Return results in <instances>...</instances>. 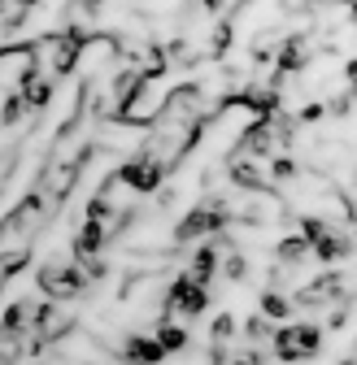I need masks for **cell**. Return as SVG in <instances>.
Returning a JSON list of instances; mask_svg holds the SVG:
<instances>
[{
	"label": "cell",
	"mask_w": 357,
	"mask_h": 365,
	"mask_svg": "<svg viewBox=\"0 0 357 365\" xmlns=\"http://www.w3.org/2000/svg\"><path fill=\"white\" fill-rule=\"evenodd\" d=\"M236 331H240L236 313H218V317H213V327H209V344H231Z\"/></svg>",
	"instance_id": "12"
},
{
	"label": "cell",
	"mask_w": 357,
	"mask_h": 365,
	"mask_svg": "<svg viewBox=\"0 0 357 365\" xmlns=\"http://www.w3.org/2000/svg\"><path fill=\"white\" fill-rule=\"evenodd\" d=\"M118 356H122V361H131V365H161V361H166V352H161L149 335H126Z\"/></svg>",
	"instance_id": "7"
},
{
	"label": "cell",
	"mask_w": 357,
	"mask_h": 365,
	"mask_svg": "<svg viewBox=\"0 0 357 365\" xmlns=\"http://www.w3.org/2000/svg\"><path fill=\"white\" fill-rule=\"evenodd\" d=\"M218 274V248L205 240L201 248H196V257H192V269H188V279L196 283V287H209V279Z\"/></svg>",
	"instance_id": "9"
},
{
	"label": "cell",
	"mask_w": 357,
	"mask_h": 365,
	"mask_svg": "<svg viewBox=\"0 0 357 365\" xmlns=\"http://www.w3.org/2000/svg\"><path fill=\"white\" fill-rule=\"evenodd\" d=\"M227 279H231V283H244V279H248V257H244V252L227 257Z\"/></svg>",
	"instance_id": "15"
},
{
	"label": "cell",
	"mask_w": 357,
	"mask_h": 365,
	"mask_svg": "<svg viewBox=\"0 0 357 365\" xmlns=\"http://www.w3.org/2000/svg\"><path fill=\"white\" fill-rule=\"evenodd\" d=\"M314 257H309V244L301 240V235H288V240H279L275 244V265L279 269H301V265H309Z\"/></svg>",
	"instance_id": "8"
},
{
	"label": "cell",
	"mask_w": 357,
	"mask_h": 365,
	"mask_svg": "<svg viewBox=\"0 0 357 365\" xmlns=\"http://www.w3.org/2000/svg\"><path fill=\"white\" fill-rule=\"evenodd\" d=\"M0 365H14V361H9V356H5V352H0Z\"/></svg>",
	"instance_id": "17"
},
{
	"label": "cell",
	"mask_w": 357,
	"mask_h": 365,
	"mask_svg": "<svg viewBox=\"0 0 357 365\" xmlns=\"http://www.w3.org/2000/svg\"><path fill=\"white\" fill-rule=\"evenodd\" d=\"M35 283H39V292L49 296L53 304H66V300H74V296H87V292H92V283L83 279V269H79L70 257H49V261L39 265Z\"/></svg>",
	"instance_id": "1"
},
{
	"label": "cell",
	"mask_w": 357,
	"mask_h": 365,
	"mask_svg": "<svg viewBox=\"0 0 357 365\" xmlns=\"http://www.w3.org/2000/svg\"><path fill=\"white\" fill-rule=\"evenodd\" d=\"M340 365H357V361H353V356H344V361H340Z\"/></svg>",
	"instance_id": "18"
},
{
	"label": "cell",
	"mask_w": 357,
	"mask_h": 365,
	"mask_svg": "<svg viewBox=\"0 0 357 365\" xmlns=\"http://www.w3.org/2000/svg\"><path fill=\"white\" fill-rule=\"evenodd\" d=\"M227 48H231V22H218V26H213V43H209V57H213V61L227 57Z\"/></svg>",
	"instance_id": "14"
},
{
	"label": "cell",
	"mask_w": 357,
	"mask_h": 365,
	"mask_svg": "<svg viewBox=\"0 0 357 365\" xmlns=\"http://www.w3.org/2000/svg\"><path fill=\"white\" fill-rule=\"evenodd\" d=\"M318 348H323V331L314 327V322H283V327H275V335H271V352L279 356V361H314L318 356Z\"/></svg>",
	"instance_id": "2"
},
{
	"label": "cell",
	"mask_w": 357,
	"mask_h": 365,
	"mask_svg": "<svg viewBox=\"0 0 357 365\" xmlns=\"http://www.w3.org/2000/svg\"><path fill=\"white\" fill-rule=\"evenodd\" d=\"M327 300H353V292H344V274H318V279H309L305 287H296L301 309H314V304H327Z\"/></svg>",
	"instance_id": "5"
},
{
	"label": "cell",
	"mask_w": 357,
	"mask_h": 365,
	"mask_svg": "<svg viewBox=\"0 0 357 365\" xmlns=\"http://www.w3.org/2000/svg\"><path fill=\"white\" fill-rule=\"evenodd\" d=\"M153 344H157L161 352H183V348H188V331H183V327H174L170 317H161V322H157V335H153Z\"/></svg>",
	"instance_id": "10"
},
{
	"label": "cell",
	"mask_w": 357,
	"mask_h": 365,
	"mask_svg": "<svg viewBox=\"0 0 357 365\" xmlns=\"http://www.w3.org/2000/svg\"><path fill=\"white\" fill-rule=\"evenodd\" d=\"M161 304H166V313L161 317H201L205 309H209V287H196L188 274H178V279L166 287V296H161Z\"/></svg>",
	"instance_id": "4"
},
{
	"label": "cell",
	"mask_w": 357,
	"mask_h": 365,
	"mask_svg": "<svg viewBox=\"0 0 357 365\" xmlns=\"http://www.w3.org/2000/svg\"><path fill=\"white\" fill-rule=\"evenodd\" d=\"M31 317H35V300H14L0 313V348H14L18 339L31 335Z\"/></svg>",
	"instance_id": "6"
},
{
	"label": "cell",
	"mask_w": 357,
	"mask_h": 365,
	"mask_svg": "<svg viewBox=\"0 0 357 365\" xmlns=\"http://www.w3.org/2000/svg\"><path fill=\"white\" fill-rule=\"evenodd\" d=\"M66 335H74V313H70L66 304H53V300L35 304V317H31V344L49 348V344H61Z\"/></svg>",
	"instance_id": "3"
},
{
	"label": "cell",
	"mask_w": 357,
	"mask_h": 365,
	"mask_svg": "<svg viewBox=\"0 0 357 365\" xmlns=\"http://www.w3.org/2000/svg\"><path fill=\"white\" fill-rule=\"evenodd\" d=\"M261 317L266 322H279V317H292V300L283 292H266L261 296Z\"/></svg>",
	"instance_id": "11"
},
{
	"label": "cell",
	"mask_w": 357,
	"mask_h": 365,
	"mask_svg": "<svg viewBox=\"0 0 357 365\" xmlns=\"http://www.w3.org/2000/svg\"><path fill=\"white\" fill-rule=\"evenodd\" d=\"M31 109L22 105V96L14 91V96H5V105H0V130H9V126H18L22 118H26Z\"/></svg>",
	"instance_id": "13"
},
{
	"label": "cell",
	"mask_w": 357,
	"mask_h": 365,
	"mask_svg": "<svg viewBox=\"0 0 357 365\" xmlns=\"http://www.w3.org/2000/svg\"><path fill=\"white\" fill-rule=\"evenodd\" d=\"M327 113H336V118H348V113H353V87H344V91H340V96L327 105Z\"/></svg>",
	"instance_id": "16"
}]
</instances>
